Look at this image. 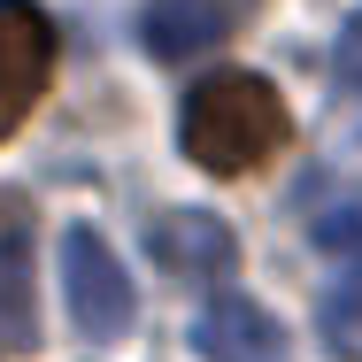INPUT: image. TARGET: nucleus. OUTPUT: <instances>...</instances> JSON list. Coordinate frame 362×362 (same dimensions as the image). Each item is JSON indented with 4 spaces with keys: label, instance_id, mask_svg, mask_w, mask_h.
I'll return each instance as SVG.
<instances>
[{
    "label": "nucleus",
    "instance_id": "20e7f679",
    "mask_svg": "<svg viewBox=\"0 0 362 362\" xmlns=\"http://www.w3.org/2000/svg\"><path fill=\"white\" fill-rule=\"evenodd\" d=\"M146 255L170 270V278H223L239 262V239L231 223L209 216V209H162L146 223Z\"/></svg>",
    "mask_w": 362,
    "mask_h": 362
},
{
    "label": "nucleus",
    "instance_id": "39448f33",
    "mask_svg": "<svg viewBox=\"0 0 362 362\" xmlns=\"http://www.w3.org/2000/svg\"><path fill=\"white\" fill-rule=\"evenodd\" d=\"M193 347H201V362H286V324H278L262 300L223 293V300L201 308Z\"/></svg>",
    "mask_w": 362,
    "mask_h": 362
},
{
    "label": "nucleus",
    "instance_id": "f257e3e1",
    "mask_svg": "<svg viewBox=\"0 0 362 362\" xmlns=\"http://www.w3.org/2000/svg\"><path fill=\"white\" fill-rule=\"evenodd\" d=\"M293 116L278 100V85L255 70H216L201 77L177 108V146L209 170V177H247L255 162H270L286 146Z\"/></svg>",
    "mask_w": 362,
    "mask_h": 362
},
{
    "label": "nucleus",
    "instance_id": "6e6552de",
    "mask_svg": "<svg viewBox=\"0 0 362 362\" xmlns=\"http://www.w3.org/2000/svg\"><path fill=\"white\" fill-rule=\"evenodd\" d=\"M316 247L362 255V209H324V216H316Z\"/></svg>",
    "mask_w": 362,
    "mask_h": 362
},
{
    "label": "nucleus",
    "instance_id": "7ed1b4c3",
    "mask_svg": "<svg viewBox=\"0 0 362 362\" xmlns=\"http://www.w3.org/2000/svg\"><path fill=\"white\" fill-rule=\"evenodd\" d=\"M47 77H54V23L31 0H0V139L23 132Z\"/></svg>",
    "mask_w": 362,
    "mask_h": 362
},
{
    "label": "nucleus",
    "instance_id": "f03ea898",
    "mask_svg": "<svg viewBox=\"0 0 362 362\" xmlns=\"http://www.w3.org/2000/svg\"><path fill=\"white\" fill-rule=\"evenodd\" d=\"M62 293H70V324L85 339H116L132 324V278H124L116 247L85 223L62 231Z\"/></svg>",
    "mask_w": 362,
    "mask_h": 362
},
{
    "label": "nucleus",
    "instance_id": "1a4fd4ad",
    "mask_svg": "<svg viewBox=\"0 0 362 362\" xmlns=\"http://www.w3.org/2000/svg\"><path fill=\"white\" fill-rule=\"evenodd\" d=\"M332 70H339V85L347 93H362V8L339 23V47H332Z\"/></svg>",
    "mask_w": 362,
    "mask_h": 362
},
{
    "label": "nucleus",
    "instance_id": "0eeeda50",
    "mask_svg": "<svg viewBox=\"0 0 362 362\" xmlns=\"http://www.w3.org/2000/svg\"><path fill=\"white\" fill-rule=\"evenodd\" d=\"M0 347H39V300H31V247H0Z\"/></svg>",
    "mask_w": 362,
    "mask_h": 362
},
{
    "label": "nucleus",
    "instance_id": "423d86ee",
    "mask_svg": "<svg viewBox=\"0 0 362 362\" xmlns=\"http://www.w3.org/2000/svg\"><path fill=\"white\" fill-rule=\"evenodd\" d=\"M247 8H255V0H154V8L139 16V47L154 54V62H185V54L216 47Z\"/></svg>",
    "mask_w": 362,
    "mask_h": 362
}]
</instances>
